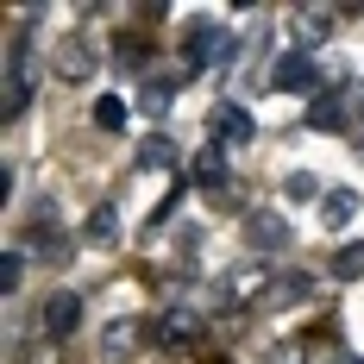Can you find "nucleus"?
Returning <instances> with one entry per match:
<instances>
[{
    "label": "nucleus",
    "instance_id": "nucleus-1",
    "mask_svg": "<svg viewBox=\"0 0 364 364\" xmlns=\"http://www.w3.org/2000/svg\"><path fill=\"white\" fill-rule=\"evenodd\" d=\"M26 101H32V44L26 32H13L6 38V119H19Z\"/></svg>",
    "mask_w": 364,
    "mask_h": 364
},
{
    "label": "nucleus",
    "instance_id": "nucleus-2",
    "mask_svg": "<svg viewBox=\"0 0 364 364\" xmlns=\"http://www.w3.org/2000/svg\"><path fill=\"white\" fill-rule=\"evenodd\" d=\"M264 88H277V95H314V88H321V70H314L308 50H289V57L270 63V82H264Z\"/></svg>",
    "mask_w": 364,
    "mask_h": 364
},
{
    "label": "nucleus",
    "instance_id": "nucleus-3",
    "mask_svg": "<svg viewBox=\"0 0 364 364\" xmlns=\"http://www.w3.org/2000/svg\"><path fill=\"white\" fill-rule=\"evenodd\" d=\"M38 327H44V339H70V333L82 327V301H75L70 289L44 295V308H38Z\"/></svg>",
    "mask_w": 364,
    "mask_h": 364
},
{
    "label": "nucleus",
    "instance_id": "nucleus-4",
    "mask_svg": "<svg viewBox=\"0 0 364 364\" xmlns=\"http://www.w3.org/2000/svg\"><path fill=\"white\" fill-rule=\"evenodd\" d=\"M50 70H57V82H95V50H88V38H82V32H70L63 44H57Z\"/></svg>",
    "mask_w": 364,
    "mask_h": 364
},
{
    "label": "nucleus",
    "instance_id": "nucleus-5",
    "mask_svg": "<svg viewBox=\"0 0 364 364\" xmlns=\"http://www.w3.org/2000/svg\"><path fill=\"white\" fill-rule=\"evenodd\" d=\"M208 132H214V145H252V113L239 107V101H220L214 113H208Z\"/></svg>",
    "mask_w": 364,
    "mask_h": 364
},
{
    "label": "nucleus",
    "instance_id": "nucleus-6",
    "mask_svg": "<svg viewBox=\"0 0 364 364\" xmlns=\"http://www.w3.org/2000/svg\"><path fill=\"white\" fill-rule=\"evenodd\" d=\"M226 44V32H220V19H195L188 32H182V63H214V50Z\"/></svg>",
    "mask_w": 364,
    "mask_h": 364
},
{
    "label": "nucleus",
    "instance_id": "nucleus-7",
    "mask_svg": "<svg viewBox=\"0 0 364 364\" xmlns=\"http://www.w3.org/2000/svg\"><path fill=\"white\" fill-rule=\"evenodd\" d=\"M245 245H252V252H283V245H289V226H283V214H270V208L245 214Z\"/></svg>",
    "mask_w": 364,
    "mask_h": 364
},
{
    "label": "nucleus",
    "instance_id": "nucleus-8",
    "mask_svg": "<svg viewBox=\"0 0 364 364\" xmlns=\"http://www.w3.org/2000/svg\"><path fill=\"white\" fill-rule=\"evenodd\" d=\"M308 295H314V277H308V270H283V277H270V289L257 295V301L277 314V308H295V301H308Z\"/></svg>",
    "mask_w": 364,
    "mask_h": 364
},
{
    "label": "nucleus",
    "instance_id": "nucleus-9",
    "mask_svg": "<svg viewBox=\"0 0 364 364\" xmlns=\"http://www.w3.org/2000/svg\"><path fill=\"white\" fill-rule=\"evenodd\" d=\"M195 339H201V321H195L188 308H170V314L157 321V346H164V352H195Z\"/></svg>",
    "mask_w": 364,
    "mask_h": 364
},
{
    "label": "nucleus",
    "instance_id": "nucleus-10",
    "mask_svg": "<svg viewBox=\"0 0 364 364\" xmlns=\"http://www.w3.org/2000/svg\"><path fill=\"white\" fill-rule=\"evenodd\" d=\"M32 252L44 257V264H63L70 257V239L57 232V214H50V201L38 208V220H32Z\"/></svg>",
    "mask_w": 364,
    "mask_h": 364
},
{
    "label": "nucleus",
    "instance_id": "nucleus-11",
    "mask_svg": "<svg viewBox=\"0 0 364 364\" xmlns=\"http://www.w3.org/2000/svg\"><path fill=\"white\" fill-rule=\"evenodd\" d=\"M327 26H339V6H301V13H295V44H301V50L321 44Z\"/></svg>",
    "mask_w": 364,
    "mask_h": 364
},
{
    "label": "nucleus",
    "instance_id": "nucleus-12",
    "mask_svg": "<svg viewBox=\"0 0 364 364\" xmlns=\"http://www.w3.org/2000/svg\"><path fill=\"white\" fill-rule=\"evenodd\" d=\"M188 176L201 182V188H220V182H226V145H201L188 157Z\"/></svg>",
    "mask_w": 364,
    "mask_h": 364
},
{
    "label": "nucleus",
    "instance_id": "nucleus-13",
    "mask_svg": "<svg viewBox=\"0 0 364 364\" xmlns=\"http://www.w3.org/2000/svg\"><path fill=\"white\" fill-rule=\"evenodd\" d=\"M82 239H88V245H113V239H119V208H113V201L88 208V220H82Z\"/></svg>",
    "mask_w": 364,
    "mask_h": 364
},
{
    "label": "nucleus",
    "instance_id": "nucleus-14",
    "mask_svg": "<svg viewBox=\"0 0 364 364\" xmlns=\"http://www.w3.org/2000/svg\"><path fill=\"white\" fill-rule=\"evenodd\" d=\"M339 119H346V95H339V88H327V95L308 101V132H333Z\"/></svg>",
    "mask_w": 364,
    "mask_h": 364
},
{
    "label": "nucleus",
    "instance_id": "nucleus-15",
    "mask_svg": "<svg viewBox=\"0 0 364 364\" xmlns=\"http://www.w3.org/2000/svg\"><path fill=\"white\" fill-rule=\"evenodd\" d=\"M321 214H327V226H352L358 195H352V188H333V195H321Z\"/></svg>",
    "mask_w": 364,
    "mask_h": 364
},
{
    "label": "nucleus",
    "instance_id": "nucleus-16",
    "mask_svg": "<svg viewBox=\"0 0 364 364\" xmlns=\"http://www.w3.org/2000/svg\"><path fill=\"white\" fill-rule=\"evenodd\" d=\"M132 346H139V321H113L107 327V358H126Z\"/></svg>",
    "mask_w": 364,
    "mask_h": 364
},
{
    "label": "nucleus",
    "instance_id": "nucleus-17",
    "mask_svg": "<svg viewBox=\"0 0 364 364\" xmlns=\"http://www.w3.org/2000/svg\"><path fill=\"white\" fill-rule=\"evenodd\" d=\"M333 277H339V283L364 277V245H339V252H333Z\"/></svg>",
    "mask_w": 364,
    "mask_h": 364
},
{
    "label": "nucleus",
    "instance_id": "nucleus-18",
    "mask_svg": "<svg viewBox=\"0 0 364 364\" xmlns=\"http://www.w3.org/2000/svg\"><path fill=\"white\" fill-rule=\"evenodd\" d=\"M95 126H101V132H119V126H126V101H119V95H101V101H95Z\"/></svg>",
    "mask_w": 364,
    "mask_h": 364
},
{
    "label": "nucleus",
    "instance_id": "nucleus-19",
    "mask_svg": "<svg viewBox=\"0 0 364 364\" xmlns=\"http://www.w3.org/2000/svg\"><path fill=\"white\" fill-rule=\"evenodd\" d=\"M164 164H176V145L170 139H145L139 145V170H164Z\"/></svg>",
    "mask_w": 364,
    "mask_h": 364
},
{
    "label": "nucleus",
    "instance_id": "nucleus-20",
    "mask_svg": "<svg viewBox=\"0 0 364 364\" xmlns=\"http://www.w3.org/2000/svg\"><path fill=\"white\" fill-rule=\"evenodd\" d=\"M283 195H289V201H314V195H321L314 170H289V176H283Z\"/></svg>",
    "mask_w": 364,
    "mask_h": 364
},
{
    "label": "nucleus",
    "instance_id": "nucleus-21",
    "mask_svg": "<svg viewBox=\"0 0 364 364\" xmlns=\"http://www.w3.org/2000/svg\"><path fill=\"white\" fill-rule=\"evenodd\" d=\"M19 277H26V257H19V252H0V289L13 295V289H19Z\"/></svg>",
    "mask_w": 364,
    "mask_h": 364
},
{
    "label": "nucleus",
    "instance_id": "nucleus-22",
    "mask_svg": "<svg viewBox=\"0 0 364 364\" xmlns=\"http://www.w3.org/2000/svg\"><path fill=\"white\" fill-rule=\"evenodd\" d=\"M170 95H176V82H151L139 101H145V113H164V107H170Z\"/></svg>",
    "mask_w": 364,
    "mask_h": 364
},
{
    "label": "nucleus",
    "instance_id": "nucleus-23",
    "mask_svg": "<svg viewBox=\"0 0 364 364\" xmlns=\"http://www.w3.org/2000/svg\"><path fill=\"white\" fill-rule=\"evenodd\" d=\"M270 364H301V352H277V358H270Z\"/></svg>",
    "mask_w": 364,
    "mask_h": 364
},
{
    "label": "nucleus",
    "instance_id": "nucleus-24",
    "mask_svg": "<svg viewBox=\"0 0 364 364\" xmlns=\"http://www.w3.org/2000/svg\"><path fill=\"white\" fill-rule=\"evenodd\" d=\"M352 107H358V119H364V88H358V95H352Z\"/></svg>",
    "mask_w": 364,
    "mask_h": 364
},
{
    "label": "nucleus",
    "instance_id": "nucleus-25",
    "mask_svg": "<svg viewBox=\"0 0 364 364\" xmlns=\"http://www.w3.org/2000/svg\"><path fill=\"white\" fill-rule=\"evenodd\" d=\"M339 364H364V358H339Z\"/></svg>",
    "mask_w": 364,
    "mask_h": 364
}]
</instances>
